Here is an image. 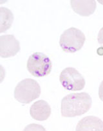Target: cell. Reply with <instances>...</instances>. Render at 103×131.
Segmentation results:
<instances>
[{"mask_svg":"<svg viewBox=\"0 0 103 131\" xmlns=\"http://www.w3.org/2000/svg\"><path fill=\"white\" fill-rule=\"evenodd\" d=\"M97 41L100 45L103 46V27L101 28L99 30L97 36Z\"/></svg>","mask_w":103,"mask_h":131,"instance_id":"cell-12","label":"cell"},{"mask_svg":"<svg viewBox=\"0 0 103 131\" xmlns=\"http://www.w3.org/2000/svg\"><path fill=\"white\" fill-rule=\"evenodd\" d=\"M92 105V99L87 93H71L61 100V115L73 118L87 113Z\"/></svg>","mask_w":103,"mask_h":131,"instance_id":"cell-1","label":"cell"},{"mask_svg":"<svg viewBox=\"0 0 103 131\" xmlns=\"http://www.w3.org/2000/svg\"><path fill=\"white\" fill-rule=\"evenodd\" d=\"M14 21L12 12L5 7L0 8V32L8 30L12 26Z\"/></svg>","mask_w":103,"mask_h":131,"instance_id":"cell-10","label":"cell"},{"mask_svg":"<svg viewBox=\"0 0 103 131\" xmlns=\"http://www.w3.org/2000/svg\"><path fill=\"white\" fill-rule=\"evenodd\" d=\"M75 131H103V121L94 116H86L79 122Z\"/></svg>","mask_w":103,"mask_h":131,"instance_id":"cell-9","label":"cell"},{"mask_svg":"<svg viewBox=\"0 0 103 131\" xmlns=\"http://www.w3.org/2000/svg\"><path fill=\"white\" fill-rule=\"evenodd\" d=\"M86 37L81 30L71 27L65 30L60 37L59 45L62 50L67 53H75L81 50Z\"/></svg>","mask_w":103,"mask_h":131,"instance_id":"cell-3","label":"cell"},{"mask_svg":"<svg viewBox=\"0 0 103 131\" xmlns=\"http://www.w3.org/2000/svg\"><path fill=\"white\" fill-rule=\"evenodd\" d=\"M20 45L13 35L0 36V56L3 58L14 57L19 51Z\"/></svg>","mask_w":103,"mask_h":131,"instance_id":"cell-6","label":"cell"},{"mask_svg":"<svg viewBox=\"0 0 103 131\" xmlns=\"http://www.w3.org/2000/svg\"><path fill=\"white\" fill-rule=\"evenodd\" d=\"M40 94L39 84L32 79H26L19 82L14 89V98L22 104H29L38 98Z\"/></svg>","mask_w":103,"mask_h":131,"instance_id":"cell-2","label":"cell"},{"mask_svg":"<svg viewBox=\"0 0 103 131\" xmlns=\"http://www.w3.org/2000/svg\"><path fill=\"white\" fill-rule=\"evenodd\" d=\"M73 10L81 16H89L96 9L97 3L94 0H73L70 1Z\"/></svg>","mask_w":103,"mask_h":131,"instance_id":"cell-8","label":"cell"},{"mask_svg":"<svg viewBox=\"0 0 103 131\" xmlns=\"http://www.w3.org/2000/svg\"><path fill=\"white\" fill-rule=\"evenodd\" d=\"M27 66L28 71L34 77H43L51 72L52 63L45 53L36 52L29 57Z\"/></svg>","mask_w":103,"mask_h":131,"instance_id":"cell-4","label":"cell"},{"mask_svg":"<svg viewBox=\"0 0 103 131\" xmlns=\"http://www.w3.org/2000/svg\"><path fill=\"white\" fill-rule=\"evenodd\" d=\"M62 86L68 91L82 90L85 86V78L74 68L68 67L64 69L59 76Z\"/></svg>","mask_w":103,"mask_h":131,"instance_id":"cell-5","label":"cell"},{"mask_svg":"<svg viewBox=\"0 0 103 131\" xmlns=\"http://www.w3.org/2000/svg\"><path fill=\"white\" fill-rule=\"evenodd\" d=\"M30 114L36 120L45 121L51 114V107L48 103L45 100H38L31 105Z\"/></svg>","mask_w":103,"mask_h":131,"instance_id":"cell-7","label":"cell"},{"mask_svg":"<svg viewBox=\"0 0 103 131\" xmlns=\"http://www.w3.org/2000/svg\"><path fill=\"white\" fill-rule=\"evenodd\" d=\"M99 96L100 100L103 102V80L100 83L99 88Z\"/></svg>","mask_w":103,"mask_h":131,"instance_id":"cell-13","label":"cell"},{"mask_svg":"<svg viewBox=\"0 0 103 131\" xmlns=\"http://www.w3.org/2000/svg\"><path fill=\"white\" fill-rule=\"evenodd\" d=\"M23 131H46L42 125L36 123H31L25 127Z\"/></svg>","mask_w":103,"mask_h":131,"instance_id":"cell-11","label":"cell"}]
</instances>
